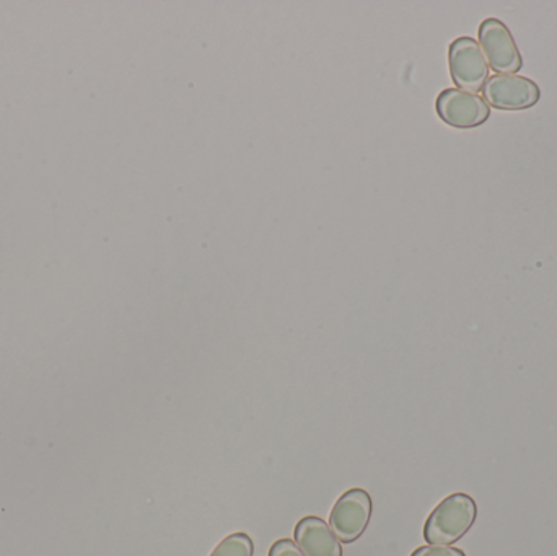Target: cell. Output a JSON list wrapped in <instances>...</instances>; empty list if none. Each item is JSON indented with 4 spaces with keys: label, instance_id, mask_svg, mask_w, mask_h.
<instances>
[{
    "label": "cell",
    "instance_id": "obj_1",
    "mask_svg": "<svg viewBox=\"0 0 557 556\" xmlns=\"http://www.w3.org/2000/svg\"><path fill=\"white\" fill-rule=\"evenodd\" d=\"M476 518V502L467 493H454L442 499L425 521V542L450 547L471 531Z\"/></svg>",
    "mask_w": 557,
    "mask_h": 556
},
{
    "label": "cell",
    "instance_id": "obj_2",
    "mask_svg": "<svg viewBox=\"0 0 557 556\" xmlns=\"http://www.w3.org/2000/svg\"><path fill=\"white\" fill-rule=\"evenodd\" d=\"M372 512V496L366 490L352 489L339 496L331 509L327 524L341 544H354L366 534Z\"/></svg>",
    "mask_w": 557,
    "mask_h": 556
},
{
    "label": "cell",
    "instance_id": "obj_3",
    "mask_svg": "<svg viewBox=\"0 0 557 556\" xmlns=\"http://www.w3.org/2000/svg\"><path fill=\"white\" fill-rule=\"evenodd\" d=\"M451 78L461 90L476 94L490 78V64L480 42L470 36H460L448 48Z\"/></svg>",
    "mask_w": 557,
    "mask_h": 556
},
{
    "label": "cell",
    "instance_id": "obj_4",
    "mask_svg": "<svg viewBox=\"0 0 557 556\" xmlns=\"http://www.w3.org/2000/svg\"><path fill=\"white\" fill-rule=\"evenodd\" d=\"M481 49L486 55L487 64L496 74H517L523 67V58L512 32L499 18H486L481 22Z\"/></svg>",
    "mask_w": 557,
    "mask_h": 556
},
{
    "label": "cell",
    "instance_id": "obj_5",
    "mask_svg": "<svg viewBox=\"0 0 557 556\" xmlns=\"http://www.w3.org/2000/svg\"><path fill=\"white\" fill-rule=\"evenodd\" d=\"M435 110L444 123L457 129H473L491 118L490 103L481 95L457 87L438 94Z\"/></svg>",
    "mask_w": 557,
    "mask_h": 556
},
{
    "label": "cell",
    "instance_id": "obj_6",
    "mask_svg": "<svg viewBox=\"0 0 557 556\" xmlns=\"http://www.w3.org/2000/svg\"><path fill=\"white\" fill-rule=\"evenodd\" d=\"M484 100L497 110L520 111L535 107L542 98L539 84L519 74H494L483 88Z\"/></svg>",
    "mask_w": 557,
    "mask_h": 556
},
{
    "label": "cell",
    "instance_id": "obj_7",
    "mask_svg": "<svg viewBox=\"0 0 557 556\" xmlns=\"http://www.w3.org/2000/svg\"><path fill=\"white\" fill-rule=\"evenodd\" d=\"M295 544L305 556H343V544L330 524L317 516H307L295 526Z\"/></svg>",
    "mask_w": 557,
    "mask_h": 556
},
{
    "label": "cell",
    "instance_id": "obj_8",
    "mask_svg": "<svg viewBox=\"0 0 557 556\" xmlns=\"http://www.w3.org/2000/svg\"><path fill=\"white\" fill-rule=\"evenodd\" d=\"M255 544L250 535L245 532H234L227 535L218 547L214 548L211 556H253Z\"/></svg>",
    "mask_w": 557,
    "mask_h": 556
},
{
    "label": "cell",
    "instance_id": "obj_9",
    "mask_svg": "<svg viewBox=\"0 0 557 556\" xmlns=\"http://www.w3.org/2000/svg\"><path fill=\"white\" fill-rule=\"evenodd\" d=\"M411 556H467L460 548L447 547V545H425L416 548Z\"/></svg>",
    "mask_w": 557,
    "mask_h": 556
},
{
    "label": "cell",
    "instance_id": "obj_10",
    "mask_svg": "<svg viewBox=\"0 0 557 556\" xmlns=\"http://www.w3.org/2000/svg\"><path fill=\"white\" fill-rule=\"evenodd\" d=\"M270 556H305L304 552L298 548L295 541L292 539H281V541L274 542L271 547Z\"/></svg>",
    "mask_w": 557,
    "mask_h": 556
}]
</instances>
